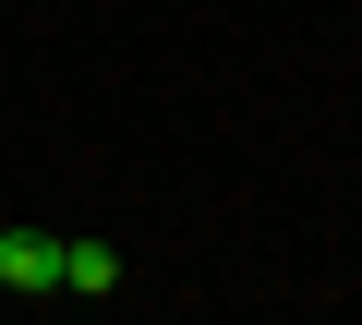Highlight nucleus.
Listing matches in <instances>:
<instances>
[{"label":"nucleus","mask_w":362,"mask_h":325,"mask_svg":"<svg viewBox=\"0 0 362 325\" xmlns=\"http://www.w3.org/2000/svg\"><path fill=\"white\" fill-rule=\"evenodd\" d=\"M0 289H61V241L49 229H0Z\"/></svg>","instance_id":"1"},{"label":"nucleus","mask_w":362,"mask_h":325,"mask_svg":"<svg viewBox=\"0 0 362 325\" xmlns=\"http://www.w3.org/2000/svg\"><path fill=\"white\" fill-rule=\"evenodd\" d=\"M61 289H85V301L121 289V253H109V241H61Z\"/></svg>","instance_id":"2"}]
</instances>
